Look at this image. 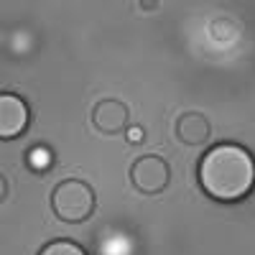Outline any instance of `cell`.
I'll use <instances>...</instances> for the list:
<instances>
[{
    "instance_id": "7",
    "label": "cell",
    "mask_w": 255,
    "mask_h": 255,
    "mask_svg": "<svg viewBox=\"0 0 255 255\" xmlns=\"http://www.w3.org/2000/svg\"><path fill=\"white\" fill-rule=\"evenodd\" d=\"M38 255H87V250H84L79 243L74 240H51L46 243L44 248L38 250Z\"/></svg>"
},
{
    "instance_id": "9",
    "label": "cell",
    "mask_w": 255,
    "mask_h": 255,
    "mask_svg": "<svg viewBox=\"0 0 255 255\" xmlns=\"http://www.w3.org/2000/svg\"><path fill=\"white\" fill-rule=\"evenodd\" d=\"M125 140L130 143V145H138V143H143V140H145L143 128H138V125H133V128H125Z\"/></svg>"
},
{
    "instance_id": "8",
    "label": "cell",
    "mask_w": 255,
    "mask_h": 255,
    "mask_svg": "<svg viewBox=\"0 0 255 255\" xmlns=\"http://www.w3.org/2000/svg\"><path fill=\"white\" fill-rule=\"evenodd\" d=\"M26 161H28V166L33 168V171H49L51 163H54V153L46 145H33L28 151V156H26Z\"/></svg>"
},
{
    "instance_id": "10",
    "label": "cell",
    "mask_w": 255,
    "mask_h": 255,
    "mask_svg": "<svg viewBox=\"0 0 255 255\" xmlns=\"http://www.w3.org/2000/svg\"><path fill=\"white\" fill-rule=\"evenodd\" d=\"M8 197V181H5V176L0 174V202H3Z\"/></svg>"
},
{
    "instance_id": "6",
    "label": "cell",
    "mask_w": 255,
    "mask_h": 255,
    "mask_svg": "<svg viewBox=\"0 0 255 255\" xmlns=\"http://www.w3.org/2000/svg\"><path fill=\"white\" fill-rule=\"evenodd\" d=\"M176 138L186 145H202L209 140V120L202 113H184L176 120Z\"/></svg>"
},
{
    "instance_id": "4",
    "label": "cell",
    "mask_w": 255,
    "mask_h": 255,
    "mask_svg": "<svg viewBox=\"0 0 255 255\" xmlns=\"http://www.w3.org/2000/svg\"><path fill=\"white\" fill-rule=\"evenodd\" d=\"M31 110L23 97L0 92V140H13L28 128Z\"/></svg>"
},
{
    "instance_id": "2",
    "label": "cell",
    "mask_w": 255,
    "mask_h": 255,
    "mask_svg": "<svg viewBox=\"0 0 255 255\" xmlns=\"http://www.w3.org/2000/svg\"><path fill=\"white\" fill-rule=\"evenodd\" d=\"M95 207H97L95 189L82 179H64L51 191V209L61 222L69 225L87 222L95 215Z\"/></svg>"
},
{
    "instance_id": "1",
    "label": "cell",
    "mask_w": 255,
    "mask_h": 255,
    "mask_svg": "<svg viewBox=\"0 0 255 255\" xmlns=\"http://www.w3.org/2000/svg\"><path fill=\"white\" fill-rule=\"evenodd\" d=\"M199 186L215 202H240L255 186V158L240 143H217L199 161Z\"/></svg>"
},
{
    "instance_id": "3",
    "label": "cell",
    "mask_w": 255,
    "mask_h": 255,
    "mask_svg": "<svg viewBox=\"0 0 255 255\" xmlns=\"http://www.w3.org/2000/svg\"><path fill=\"white\" fill-rule=\"evenodd\" d=\"M168 179H171V168H168V163L161 156H156V153L140 156L130 166V181L145 197L161 194V191L168 186Z\"/></svg>"
},
{
    "instance_id": "5",
    "label": "cell",
    "mask_w": 255,
    "mask_h": 255,
    "mask_svg": "<svg viewBox=\"0 0 255 255\" xmlns=\"http://www.w3.org/2000/svg\"><path fill=\"white\" fill-rule=\"evenodd\" d=\"M92 123L97 128V133L102 135H120L125 133L128 128V108L125 102L108 97V100H100L92 110Z\"/></svg>"
}]
</instances>
